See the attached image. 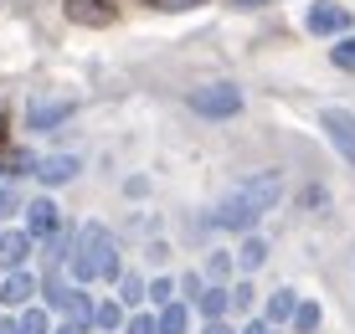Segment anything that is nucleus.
<instances>
[{
	"label": "nucleus",
	"instance_id": "nucleus-1",
	"mask_svg": "<svg viewBox=\"0 0 355 334\" xmlns=\"http://www.w3.org/2000/svg\"><path fill=\"white\" fill-rule=\"evenodd\" d=\"M108 247H114V237H108V227H98V221H88V227H78V242H72V278L78 283H93L98 267H103Z\"/></svg>",
	"mask_w": 355,
	"mask_h": 334
},
{
	"label": "nucleus",
	"instance_id": "nucleus-2",
	"mask_svg": "<svg viewBox=\"0 0 355 334\" xmlns=\"http://www.w3.org/2000/svg\"><path fill=\"white\" fill-rule=\"evenodd\" d=\"M191 114H201V118H232L242 108V88L237 82H201V88H191Z\"/></svg>",
	"mask_w": 355,
	"mask_h": 334
},
{
	"label": "nucleus",
	"instance_id": "nucleus-3",
	"mask_svg": "<svg viewBox=\"0 0 355 334\" xmlns=\"http://www.w3.org/2000/svg\"><path fill=\"white\" fill-rule=\"evenodd\" d=\"M304 26H309L314 36H345L355 26V16L345 6H335V0H314V6L304 10Z\"/></svg>",
	"mask_w": 355,
	"mask_h": 334
},
{
	"label": "nucleus",
	"instance_id": "nucleus-4",
	"mask_svg": "<svg viewBox=\"0 0 355 334\" xmlns=\"http://www.w3.org/2000/svg\"><path fill=\"white\" fill-rule=\"evenodd\" d=\"M211 221H216L222 231H237V237H242V231H252V221H258V211H252V201H248L242 191H232V195H222V201H216Z\"/></svg>",
	"mask_w": 355,
	"mask_h": 334
},
{
	"label": "nucleus",
	"instance_id": "nucleus-5",
	"mask_svg": "<svg viewBox=\"0 0 355 334\" xmlns=\"http://www.w3.org/2000/svg\"><path fill=\"white\" fill-rule=\"evenodd\" d=\"M320 129L329 134V144H335V150L355 165V114H345V108H324V114H320Z\"/></svg>",
	"mask_w": 355,
	"mask_h": 334
},
{
	"label": "nucleus",
	"instance_id": "nucleus-6",
	"mask_svg": "<svg viewBox=\"0 0 355 334\" xmlns=\"http://www.w3.org/2000/svg\"><path fill=\"white\" fill-rule=\"evenodd\" d=\"M237 191L248 195V201H252V211L263 216V211H273V206H278V195H284V175H278V170H268V175H252V180H242Z\"/></svg>",
	"mask_w": 355,
	"mask_h": 334
},
{
	"label": "nucleus",
	"instance_id": "nucleus-7",
	"mask_svg": "<svg viewBox=\"0 0 355 334\" xmlns=\"http://www.w3.org/2000/svg\"><path fill=\"white\" fill-rule=\"evenodd\" d=\"M31 293H36V273H31V267H10L6 283H0V304H6V308H26Z\"/></svg>",
	"mask_w": 355,
	"mask_h": 334
},
{
	"label": "nucleus",
	"instance_id": "nucleus-8",
	"mask_svg": "<svg viewBox=\"0 0 355 334\" xmlns=\"http://www.w3.org/2000/svg\"><path fill=\"white\" fill-rule=\"evenodd\" d=\"M78 170H83V159H78V155L36 159V180H42V185H67V180H78Z\"/></svg>",
	"mask_w": 355,
	"mask_h": 334
},
{
	"label": "nucleus",
	"instance_id": "nucleus-9",
	"mask_svg": "<svg viewBox=\"0 0 355 334\" xmlns=\"http://www.w3.org/2000/svg\"><path fill=\"white\" fill-rule=\"evenodd\" d=\"M57 227H62V216H57V201H52V195H36L31 211H26V227H21V231H26V237H46V231H57Z\"/></svg>",
	"mask_w": 355,
	"mask_h": 334
},
{
	"label": "nucleus",
	"instance_id": "nucleus-10",
	"mask_svg": "<svg viewBox=\"0 0 355 334\" xmlns=\"http://www.w3.org/2000/svg\"><path fill=\"white\" fill-rule=\"evenodd\" d=\"M31 247L36 237H26V231H0V267H26V257H31Z\"/></svg>",
	"mask_w": 355,
	"mask_h": 334
},
{
	"label": "nucleus",
	"instance_id": "nucleus-11",
	"mask_svg": "<svg viewBox=\"0 0 355 334\" xmlns=\"http://www.w3.org/2000/svg\"><path fill=\"white\" fill-rule=\"evenodd\" d=\"M155 334H191V304H160V314H155Z\"/></svg>",
	"mask_w": 355,
	"mask_h": 334
},
{
	"label": "nucleus",
	"instance_id": "nucleus-12",
	"mask_svg": "<svg viewBox=\"0 0 355 334\" xmlns=\"http://www.w3.org/2000/svg\"><path fill=\"white\" fill-rule=\"evenodd\" d=\"M67 114H72V103H31L26 108V123H31V129H57Z\"/></svg>",
	"mask_w": 355,
	"mask_h": 334
},
{
	"label": "nucleus",
	"instance_id": "nucleus-13",
	"mask_svg": "<svg viewBox=\"0 0 355 334\" xmlns=\"http://www.w3.org/2000/svg\"><path fill=\"white\" fill-rule=\"evenodd\" d=\"M293 304H299V293H293V288H273V293H268V319H263V324H288V314H293Z\"/></svg>",
	"mask_w": 355,
	"mask_h": 334
},
{
	"label": "nucleus",
	"instance_id": "nucleus-14",
	"mask_svg": "<svg viewBox=\"0 0 355 334\" xmlns=\"http://www.w3.org/2000/svg\"><path fill=\"white\" fill-rule=\"evenodd\" d=\"M93 329H103V334L124 329V304H119V299H103V304L93 308Z\"/></svg>",
	"mask_w": 355,
	"mask_h": 334
},
{
	"label": "nucleus",
	"instance_id": "nucleus-15",
	"mask_svg": "<svg viewBox=\"0 0 355 334\" xmlns=\"http://www.w3.org/2000/svg\"><path fill=\"white\" fill-rule=\"evenodd\" d=\"M320 319H324L320 304H304L299 299V304H293V314H288V324H293V334H314V329H320Z\"/></svg>",
	"mask_w": 355,
	"mask_h": 334
},
{
	"label": "nucleus",
	"instance_id": "nucleus-16",
	"mask_svg": "<svg viewBox=\"0 0 355 334\" xmlns=\"http://www.w3.org/2000/svg\"><path fill=\"white\" fill-rule=\"evenodd\" d=\"M62 308H67V324L78 329V334H83V329H93V304L83 299V293H67V304H62Z\"/></svg>",
	"mask_w": 355,
	"mask_h": 334
},
{
	"label": "nucleus",
	"instance_id": "nucleus-17",
	"mask_svg": "<svg viewBox=\"0 0 355 334\" xmlns=\"http://www.w3.org/2000/svg\"><path fill=\"white\" fill-rule=\"evenodd\" d=\"M196 308H201L206 319H222V314H227V288H206V283H201V293H196Z\"/></svg>",
	"mask_w": 355,
	"mask_h": 334
},
{
	"label": "nucleus",
	"instance_id": "nucleus-18",
	"mask_svg": "<svg viewBox=\"0 0 355 334\" xmlns=\"http://www.w3.org/2000/svg\"><path fill=\"white\" fill-rule=\"evenodd\" d=\"M237 257H242V267H263V263H268V242H263V237H252V231H242Z\"/></svg>",
	"mask_w": 355,
	"mask_h": 334
},
{
	"label": "nucleus",
	"instance_id": "nucleus-19",
	"mask_svg": "<svg viewBox=\"0 0 355 334\" xmlns=\"http://www.w3.org/2000/svg\"><path fill=\"white\" fill-rule=\"evenodd\" d=\"M36 288H42V299L52 304V308H62V304H67V293H72L62 273H46V278H36Z\"/></svg>",
	"mask_w": 355,
	"mask_h": 334
},
{
	"label": "nucleus",
	"instance_id": "nucleus-20",
	"mask_svg": "<svg viewBox=\"0 0 355 334\" xmlns=\"http://www.w3.org/2000/svg\"><path fill=\"white\" fill-rule=\"evenodd\" d=\"M16 324V334H46L52 324H46V308H36V304H26L21 308V319H10Z\"/></svg>",
	"mask_w": 355,
	"mask_h": 334
},
{
	"label": "nucleus",
	"instance_id": "nucleus-21",
	"mask_svg": "<svg viewBox=\"0 0 355 334\" xmlns=\"http://www.w3.org/2000/svg\"><path fill=\"white\" fill-rule=\"evenodd\" d=\"M119 304H144V278L139 273H119Z\"/></svg>",
	"mask_w": 355,
	"mask_h": 334
},
{
	"label": "nucleus",
	"instance_id": "nucleus-22",
	"mask_svg": "<svg viewBox=\"0 0 355 334\" xmlns=\"http://www.w3.org/2000/svg\"><path fill=\"white\" fill-rule=\"evenodd\" d=\"M335 67H345V72H355V36H345V42H335Z\"/></svg>",
	"mask_w": 355,
	"mask_h": 334
},
{
	"label": "nucleus",
	"instance_id": "nucleus-23",
	"mask_svg": "<svg viewBox=\"0 0 355 334\" xmlns=\"http://www.w3.org/2000/svg\"><path fill=\"white\" fill-rule=\"evenodd\" d=\"M144 293H150L155 304H170V299H175V278H155V283H144Z\"/></svg>",
	"mask_w": 355,
	"mask_h": 334
},
{
	"label": "nucleus",
	"instance_id": "nucleus-24",
	"mask_svg": "<svg viewBox=\"0 0 355 334\" xmlns=\"http://www.w3.org/2000/svg\"><path fill=\"white\" fill-rule=\"evenodd\" d=\"M6 170H10V175H36V155H6Z\"/></svg>",
	"mask_w": 355,
	"mask_h": 334
},
{
	"label": "nucleus",
	"instance_id": "nucleus-25",
	"mask_svg": "<svg viewBox=\"0 0 355 334\" xmlns=\"http://www.w3.org/2000/svg\"><path fill=\"white\" fill-rule=\"evenodd\" d=\"M72 16H78V21H108V6H88V0H72Z\"/></svg>",
	"mask_w": 355,
	"mask_h": 334
},
{
	"label": "nucleus",
	"instance_id": "nucleus-26",
	"mask_svg": "<svg viewBox=\"0 0 355 334\" xmlns=\"http://www.w3.org/2000/svg\"><path fill=\"white\" fill-rule=\"evenodd\" d=\"M124 334H155V314H134V319H124Z\"/></svg>",
	"mask_w": 355,
	"mask_h": 334
},
{
	"label": "nucleus",
	"instance_id": "nucleus-27",
	"mask_svg": "<svg viewBox=\"0 0 355 334\" xmlns=\"http://www.w3.org/2000/svg\"><path fill=\"white\" fill-rule=\"evenodd\" d=\"M324 201H329V191H324V185H309V191H304V206H309V211H320Z\"/></svg>",
	"mask_w": 355,
	"mask_h": 334
},
{
	"label": "nucleus",
	"instance_id": "nucleus-28",
	"mask_svg": "<svg viewBox=\"0 0 355 334\" xmlns=\"http://www.w3.org/2000/svg\"><path fill=\"white\" fill-rule=\"evenodd\" d=\"M211 273H216V278L232 273V257H227V252H216V257H211Z\"/></svg>",
	"mask_w": 355,
	"mask_h": 334
},
{
	"label": "nucleus",
	"instance_id": "nucleus-29",
	"mask_svg": "<svg viewBox=\"0 0 355 334\" xmlns=\"http://www.w3.org/2000/svg\"><path fill=\"white\" fill-rule=\"evenodd\" d=\"M175 288H186V299H191V304H196V293H201V278H196V273H191V278H186V283H175Z\"/></svg>",
	"mask_w": 355,
	"mask_h": 334
},
{
	"label": "nucleus",
	"instance_id": "nucleus-30",
	"mask_svg": "<svg viewBox=\"0 0 355 334\" xmlns=\"http://www.w3.org/2000/svg\"><path fill=\"white\" fill-rule=\"evenodd\" d=\"M201 334H237V329L222 324V319H206V329H201Z\"/></svg>",
	"mask_w": 355,
	"mask_h": 334
},
{
	"label": "nucleus",
	"instance_id": "nucleus-31",
	"mask_svg": "<svg viewBox=\"0 0 355 334\" xmlns=\"http://www.w3.org/2000/svg\"><path fill=\"white\" fill-rule=\"evenodd\" d=\"M155 6H165V10H175V6H201V0H155Z\"/></svg>",
	"mask_w": 355,
	"mask_h": 334
},
{
	"label": "nucleus",
	"instance_id": "nucleus-32",
	"mask_svg": "<svg viewBox=\"0 0 355 334\" xmlns=\"http://www.w3.org/2000/svg\"><path fill=\"white\" fill-rule=\"evenodd\" d=\"M242 334H273V324H242Z\"/></svg>",
	"mask_w": 355,
	"mask_h": 334
},
{
	"label": "nucleus",
	"instance_id": "nucleus-33",
	"mask_svg": "<svg viewBox=\"0 0 355 334\" xmlns=\"http://www.w3.org/2000/svg\"><path fill=\"white\" fill-rule=\"evenodd\" d=\"M6 211H10V195H6V191H0V216H6Z\"/></svg>",
	"mask_w": 355,
	"mask_h": 334
},
{
	"label": "nucleus",
	"instance_id": "nucleus-34",
	"mask_svg": "<svg viewBox=\"0 0 355 334\" xmlns=\"http://www.w3.org/2000/svg\"><path fill=\"white\" fill-rule=\"evenodd\" d=\"M0 334H16V324H10V319H0Z\"/></svg>",
	"mask_w": 355,
	"mask_h": 334
},
{
	"label": "nucleus",
	"instance_id": "nucleus-35",
	"mask_svg": "<svg viewBox=\"0 0 355 334\" xmlns=\"http://www.w3.org/2000/svg\"><path fill=\"white\" fill-rule=\"evenodd\" d=\"M57 334H78V329H72V324H62V329H57Z\"/></svg>",
	"mask_w": 355,
	"mask_h": 334
},
{
	"label": "nucleus",
	"instance_id": "nucleus-36",
	"mask_svg": "<svg viewBox=\"0 0 355 334\" xmlns=\"http://www.w3.org/2000/svg\"><path fill=\"white\" fill-rule=\"evenodd\" d=\"M237 6H263V0H237Z\"/></svg>",
	"mask_w": 355,
	"mask_h": 334
}]
</instances>
